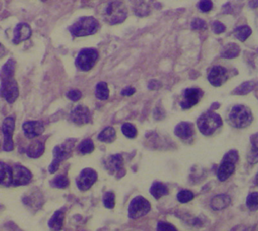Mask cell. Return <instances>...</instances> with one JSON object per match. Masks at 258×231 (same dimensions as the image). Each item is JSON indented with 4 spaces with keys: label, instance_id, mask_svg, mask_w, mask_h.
Instances as JSON below:
<instances>
[{
    "label": "cell",
    "instance_id": "obj_15",
    "mask_svg": "<svg viewBox=\"0 0 258 231\" xmlns=\"http://www.w3.org/2000/svg\"><path fill=\"white\" fill-rule=\"evenodd\" d=\"M22 129L24 132V135L27 138H34L36 136H39L44 131V126L41 121H26L22 125Z\"/></svg>",
    "mask_w": 258,
    "mask_h": 231
},
{
    "label": "cell",
    "instance_id": "obj_7",
    "mask_svg": "<svg viewBox=\"0 0 258 231\" xmlns=\"http://www.w3.org/2000/svg\"><path fill=\"white\" fill-rule=\"evenodd\" d=\"M71 142L72 140H69L68 142L61 145H57L53 148V160L48 167V171L50 174L55 172L58 169L60 162L70 156L73 147V144Z\"/></svg>",
    "mask_w": 258,
    "mask_h": 231
},
{
    "label": "cell",
    "instance_id": "obj_21",
    "mask_svg": "<svg viewBox=\"0 0 258 231\" xmlns=\"http://www.w3.org/2000/svg\"><path fill=\"white\" fill-rule=\"evenodd\" d=\"M12 171L11 166L0 161V185L4 187L11 186Z\"/></svg>",
    "mask_w": 258,
    "mask_h": 231
},
{
    "label": "cell",
    "instance_id": "obj_9",
    "mask_svg": "<svg viewBox=\"0 0 258 231\" xmlns=\"http://www.w3.org/2000/svg\"><path fill=\"white\" fill-rule=\"evenodd\" d=\"M97 178L98 175L93 168H84L76 179V184L79 190L87 191L96 183Z\"/></svg>",
    "mask_w": 258,
    "mask_h": 231
},
{
    "label": "cell",
    "instance_id": "obj_43",
    "mask_svg": "<svg viewBox=\"0 0 258 231\" xmlns=\"http://www.w3.org/2000/svg\"><path fill=\"white\" fill-rule=\"evenodd\" d=\"M159 86H160V83H159L158 81L154 80V81H151V82L149 83L148 88H149V89H151V90H153V89H157V88H159Z\"/></svg>",
    "mask_w": 258,
    "mask_h": 231
},
{
    "label": "cell",
    "instance_id": "obj_31",
    "mask_svg": "<svg viewBox=\"0 0 258 231\" xmlns=\"http://www.w3.org/2000/svg\"><path fill=\"white\" fill-rule=\"evenodd\" d=\"M246 205L252 211H256L258 209V193L257 192H253L248 195Z\"/></svg>",
    "mask_w": 258,
    "mask_h": 231
},
{
    "label": "cell",
    "instance_id": "obj_39",
    "mask_svg": "<svg viewBox=\"0 0 258 231\" xmlns=\"http://www.w3.org/2000/svg\"><path fill=\"white\" fill-rule=\"evenodd\" d=\"M223 158L227 159V160H230V161H233V162L236 163L238 161V159H239L238 152H237V150H230L228 153L225 154V156Z\"/></svg>",
    "mask_w": 258,
    "mask_h": 231
},
{
    "label": "cell",
    "instance_id": "obj_6",
    "mask_svg": "<svg viewBox=\"0 0 258 231\" xmlns=\"http://www.w3.org/2000/svg\"><path fill=\"white\" fill-rule=\"evenodd\" d=\"M99 53L94 48L82 49L76 59V66L81 71H90L98 61Z\"/></svg>",
    "mask_w": 258,
    "mask_h": 231
},
{
    "label": "cell",
    "instance_id": "obj_38",
    "mask_svg": "<svg viewBox=\"0 0 258 231\" xmlns=\"http://www.w3.org/2000/svg\"><path fill=\"white\" fill-rule=\"evenodd\" d=\"M67 97H68L70 100H72V101H78V100L81 99L82 93H81L79 90L74 89V90H71V91L68 92Z\"/></svg>",
    "mask_w": 258,
    "mask_h": 231
},
{
    "label": "cell",
    "instance_id": "obj_14",
    "mask_svg": "<svg viewBox=\"0 0 258 231\" xmlns=\"http://www.w3.org/2000/svg\"><path fill=\"white\" fill-rule=\"evenodd\" d=\"M71 120L77 125H83L91 121L90 110L82 105L76 107L71 113Z\"/></svg>",
    "mask_w": 258,
    "mask_h": 231
},
{
    "label": "cell",
    "instance_id": "obj_17",
    "mask_svg": "<svg viewBox=\"0 0 258 231\" xmlns=\"http://www.w3.org/2000/svg\"><path fill=\"white\" fill-rule=\"evenodd\" d=\"M234 171H235V162L223 158L217 170V177L221 182H224L228 178H230L234 174Z\"/></svg>",
    "mask_w": 258,
    "mask_h": 231
},
{
    "label": "cell",
    "instance_id": "obj_32",
    "mask_svg": "<svg viewBox=\"0 0 258 231\" xmlns=\"http://www.w3.org/2000/svg\"><path fill=\"white\" fill-rule=\"evenodd\" d=\"M103 204L108 209L115 207V194L113 192H107L103 196Z\"/></svg>",
    "mask_w": 258,
    "mask_h": 231
},
{
    "label": "cell",
    "instance_id": "obj_33",
    "mask_svg": "<svg viewBox=\"0 0 258 231\" xmlns=\"http://www.w3.org/2000/svg\"><path fill=\"white\" fill-rule=\"evenodd\" d=\"M121 129H122L123 134L129 138H134L137 134V130H136L135 126L132 125L131 123H124L122 125Z\"/></svg>",
    "mask_w": 258,
    "mask_h": 231
},
{
    "label": "cell",
    "instance_id": "obj_12",
    "mask_svg": "<svg viewBox=\"0 0 258 231\" xmlns=\"http://www.w3.org/2000/svg\"><path fill=\"white\" fill-rule=\"evenodd\" d=\"M203 96V92L198 88H188L183 91L180 101V107L182 109H189L199 103Z\"/></svg>",
    "mask_w": 258,
    "mask_h": 231
},
{
    "label": "cell",
    "instance_id": "obj_10",
    "mask_svg": "<svg viewBox=\"0 0 258 231\" xmlns=\"http://www.w3.org/2000/svg\"><path fill=\"white\" fill-rule=\"evenodd\" d=\"M15 128V121L13 117H6L2 123V132L4 134V142L3 149L5 151H11L14 147V143L12 140L13 131Z\"/></svg>",
    "mask_w": 258,
    "mask_h": 231
},
{
    "label": "cell",
    "instance_id": "obj_3",
    "mask_svg": "<svg viewBox=\"0 0 258 231\" xmlns=\"http://www.w3.org/2000/svg\"><path fill=\"white\" fill-rule=\"evenodd\" d=\"M127 16L126 6L121 1H111L104 9V20L110 24L121 23Z\"/></svg>",
    "mask_w": 258,
    "mask_h": 231
},
{
    "label": "cell",
    "instance_id": "obj_41",
    "mask_svg": "<svg viewBox=\"0 0 258 231\" xmlns=\"http://www.w3.org/2000/svg\"><path fill=\"white\" fill-rule=\"evenodd\" d=\"M225 29H226V27L222 22L215 21L213 23V30H214L215 33H222V32L225 31Z\"/></svg>",
    "mask_w": 258,
    "mask_h": 231
},
{
    "label": "cell",
    "instance_id": "obj_45",
    "mask_svg": "<svg viewBox=\"0 0 258 231\" xmlns=\"http://www.w3.org/2000/svg\"><path fill=\"white\" fill-rule=\"evenodd\" d=\"M42 1H45V0H42Z\"/></svg>",
    "mask_w": 258,
    "mask_h": 231
},
{
    "label": "cell",
    "instance_id": "obj_1",
    "mask_svg": "<svg viewBox=\"0 0 258 231\" xmlns=\"http://www.w3.org/2000/svg\"><path fill=\"white\" fill-rule=\"evenodd\" d=\"M14 70L15 62L10 59L5 63L0 72V95L10 104L13 103L19 95L18 85L14 79Z\"/></svg>",
    "mask_w": 258,
    "mask_h": 231
},
{
    "label": "cell",
    "instance_id": "obj_18",
    "mask_svg": "<svg viewBox=\"0 0 258 231\" xmlns=\"http://www.w3.org/2000/svg\"><path fill=\"white\" fill-rule=\"evenodd\" d=\"M123 157L120 154L111 155L106 160V167L111 174L121 171L123 169Z\"/></svg>",
    "mask_w": 258,
    "mask_h": 231
},
{
    "label": "cell",
    "instance_id": "obj_28",
    "mask_svg": "<svg viewBox=\"0 0 258 231\" xmlns=\"http://www.w3.org/2000/svg\"><path fill=\"white\" fill-rule=\"evenodd\" d=\"M78 150L82 154H88L91 153L94 150V143L91 139H85L83 140L78 147Z\"/></svg>",
    "mask_w": 258,
    "mask_h": 231
},
{
    "label": "cell",
    "instance_id": "obj_42",
    "mask_svg": "<svg viewBox=\"0 0 258 231\" xmlns=\"http://www.w3.org/2000/svg\"><path fill=\"white\" fill-rule=\"evenodd\" d=\"M134 93H135V89L132 88V87L125 88V89H123V91L121 92V94H122L123 96H131V95H133Z\"/></svg>",
    "mask_w": 258,
    "mask_h": 231
},
{
    "label": "cell",
    "instance_id": "obj_40",
    "mask_svg": "<svg viewBox=\"0 0 258 231\" xmlns=\"http://www.w3.org/2000/svg\"><path fill=\"white\" fill-rule=\"evenodd\" d=\"M191 28L192 29H205L206 28V22L200 18H196L191 22Z\"/></svg>",
    "mask_w": 258,
    "mask_h": 231
},
{
    "label": "cell",
    "instance_id": "obj_37",
    "mask_svg": "<svg viewBox=\"0 0 258 231\" xmlns=\"http://www.w3.org/2000/svg\"><path fill=\"white\" fill-rule=\"evenodd\" d=\"M157 230H158V231H169V230H171V231H176V228H175L173 225L169 224V223H166V222H158V224H157Z\"/></svg>",
    "mask_w": 258,
    "mask_h": 231
},
{
    "label": "cell",
    "instance_id": "obj_20",
    "mask_svg": "<svg viewBox=\"0 0 258 231\" xmlns=\"http://www.w3.org/2000/svg\"><path fill=\"white\" fill-rule=\"evenodd\" d=\"M174 133L177 137H179L182 140H186L189 139L192 134H194V129L190 123L187 122H181L179 123L175 129H174Z\"/></svg>",
    "mask_w": 258,
    "mask_h": 231
},
{
    "label": "cell",
    "instance_id": "obj_4",
    "mask_svg": "<svg viewBox=\"0 0 258 231\" xmlns=\"http://www.w3.org/2000/svg\"><path fill=\"white\" fill-rule=\"evenodd\" d=\"M252 120V112L245 105H235L230 111L229 121L236 128L247 127L251 124Z\"/></svg>",
    "mask_w": 258,
    "mask_h": 231
},
{
    "label": "cell",
    "instance_id": "obj_29",
    "mask_svg": "<svg viewBox=\"0 0 258 231\" xmlns=\"http://www.w3.org/2000/svg\"><path fill=\"white\" fill-rule=\"evenodd\" d=\"M252 30L249 26L247 25H244V26H240L238 27L236 30H235V34L237 36L238 39L242 40V41H245L251 34Z\"/></svg>",
    "mask_w": 258,
    "mask_h": 231
},
{
    "label": "cell",
    "instance_id": "obj_19",
    "mask_svg": "<svg viewBox=\"0 0 258 231\" xmlns=\"http://www.w3.org/2000/svg\"><path fill=\"white\" fill-rule=\"evenodd\" d=\"M231 203V198L226 194L215 196L211 200V208L215 211H220L227 208Z\"/></svg>",
    "mask_w": 258,
    "mask_h": 231
},
{
    "label": "cell",
    "instance_id": "obj_26",
    "mask_svg": "<svg viewBox=\"0 0 258 231\" xmlns=\"http://www.w3.org/2000/svg\"><path fill=\"white\" fill-rule=\"evenodd\" d=\"M150 194L155 198V199H159L165 195L168 194V190L166 188V186H164L163 184L159 183V182H154L150 188Z\"/></svg>",
    "mask_w": 258,
    "mask_h": 231
},
{
    "label": "cell",
    "instance_id": "obj_36",
    "mask_svg": "<svg viewBox=\"0 0 258 231\" xmlns=\"http://www.w3.org/2000/svg\"><path fill=\"white\" fill-rule=\"evenodd\" d=\"M212 7H213V3L211 0H201L199 2V8L203 12L210 11L212 9Z\"/></svg>",
    "mask_w": 258,
    "mask_h": 231
},
{
    "label": "cell",
    "instance_id": "obj_27",
    "mask_svg": "<svg viewBox=\"0 0 258 231\" xmlns=\"http://www.w3.org/2000/svg\"><path fill=\"white\" fill-rule=\"evenodd\" d=\"M95 95L99 100H107L109 97V89L108 85L105 82H100L96 86Z\"/></svg>",
    "mask_w": 258,
    "mask_h": 231
},
{
    "label": "cell",
    "instance_id": "obj_24",
    "mask_svg": "<svg viewBox=\"0 0 258 231\" xmlns=\"http://www.w3.org/2000/svg\"><path fill=\"white\" fill-rule=\"evenodd\" d=\"M240 53V47L236 43H228L222 50L221 55L226 59H233L238 56Z\"/></svg>",
    "mask_w": 258,
    "mask_h": 231
},
{
    "label": "cell",
    "instance_id": "obj_25",
    "mask_svg": "<svg viewBox=\"0 0 258 231\" xmlns=\"http://www.w3.org/2000/svg\"><path fill=\"white\" fill-rule=\"evenodd\" d=\"M116 138V131L113 127H106L104 128L98 135V139L102 142H113Z\"/></svg>",
    "mask_w": 258,
    "mask_h": 231
},
{
    "label": "cell",
    "instance_id": "obj_23",
    "mask_svg": "<svg viewBox=\"0 0 258 231\" xmlns=\"http://www.w3.org/2000/svg\"><path fill=\"white\" fill-rule=\"evenodd\" d=\"M63 220H64V213L61 210L56 211L50 220L48 221V226L52 230H60L63 225Z\"/></svg>",
    "mask_w": 258,
    "mask_h": 231
},
{
    "label": "cell",
    "instance_id": "obj_44",
    "mask_svg": "<svg viewBox=\"0 0 258 231\" xmlns=\"http://www.w3.org/2000/svg\"><path fill=\"white\" fill-rule=\"evenodd\" d=\"M5 53V47L0 43V57H2Z\"/></svg>",
    "mask_w": 258,
    "mask_h": 231
},
{
    "label": "cell",
    "instance_id": "obj_22",
    "mask_svg": "<svg viewBox=\"0 0 258 231\" xmlns=\"http://www.w3.org/2000/svg\"><path fill=\"white\" fill-rule=\"evenodd\" d=\"M43 151H44L43 143L38 141V140H35V141H33L32 143H30L28 145L26 153L31 158H37V157L42 155Z\"/></svg>",
    "mask_w": 258,
    "mask_h": 231
},
{
    "label": "cell",
    "instance_id": "obj_30",
    "mask_svg": "<svg viewBox=\"0 0 258 231\" xmlns=\"http://www.w3.org/2000/svg\"><path fill=\"white\" fill-rule=\"evenodd\" d=\"M51 186L54 188H58V189H64L69 186V180L66 176L63 175H59L57 177H55L51 182H50Z\"/></svg>",
    "mask_w": 258,
    "mask_h": 231
},
{
    "label": "cell",
    "instance_id": "obj_11",
    "mask_svg": "<svg viewBox=\"0 0 258 231\" xmlns=\"http://www.w3.org/2000/svg\"><path fill=\"white\" fill-rule=\"evenodd\" d=\"M12 171V182L11 186H22L30 182L32 175L30 170L20 164H15L11 167Z\"/></svg>",
    "mask_w": 258,
    "mask_h": 231
},
{
    "label": "cell",
    "instance_id": "obj_34",
    "mask_svg": "<svg viewBox=\"0 0 258 231\" xmlns=\"http://www.w3.org/2000/svg\"><path fill=\"white\" fill-rule=\"evenodd\" d=\"M194 199V194L189 190H181L177 194V200L180 203H187Z\"/></svg>",
    "mask_w": 258,
    "mask_h": 231
},
{
    "label": "cell",
    "instance_id": "obj_16",
    "mask_svg": "<svg viewBox=\"0 0 258 231\" xmlns=\"http://www.w3.org/2000/svg\"><path fill=\"white\" fill-rule=\"evenodd\" d=\"M31 35V28L27 23H19L14 28V35H13V42L15 44L20 43L28 39Z\"/></svg>",
    "mask_w": 258,
    "mask_h": 231
},
{
    "label": "cell",
    "instance_id": "obj_8",
    "mask_svg": "<svg viewBox=\"0 0 258 231\" xmlns=\"http://www.w3.org/2000/svg\"><path fill=\"white\" fill-rule=\"evenodd\" d=\"M149 211H150L149 202L145 198L141 196H137L130 202V205L128 208V216L131 219H137L146 215Z\"/></svg>",
    "mask_w": 258,
    "mask_h": 231
},
{
    "label": "cell",
    "instance_id": "obj_5",
    "mask_svg": "<svg viewBox=\"0 0 258 231\" xmlns=\"http://www.w3.org/2000/svg\"><path fill=\"white\" fill-rule=\"evenodd\" d=\"M197 124L203 134L211 135L222 125V118L217 113L209 111L199 117Z\"/></svg>",
    "mask_w": 258,
    "mask_h": 231
},
{
    "label": "cell",
    "instance_id": "obj_35",
    "mask_svg": "<svg viewBox=\"0 0 258 231\" xmlns=\"http://www.w3.org/2000/svg\"><path fill=\"white\" fill-rule=\"evenodd\" d=\"M254 86L255 84L253 82H246L237 88V90L235 91V94H247L253 90Z\"/></svg>",
    "mask_w": 258,
    "mask_h": 231
},
{
    "label": "cell",
    "instance_id": "obj_13",
    "mask_svg": "<svg viewBox=\"0 0 258 231\" xmlns=\"http://www.w3.org/2000/svg\"><path fill=\"white\" fill-rule=\"evenodd\" d=\"M227 78H228L227 70L221 66L213 67L208 74L209 82L215 87H219L223 85L227 81Z\"/></svg>",
    "mask_w": 258,
    "mask_h": 231
},
{
    "label": "cell",
    "instance_id": "obj_2",
    "mask_svg": "<svg viewBox=\"0 0 258 231\" xmlns=\"http://www.w3.org/2000/svg\"><path fill=\"white\" fill-rule=\"evenodd\" d=\"M99 27V22L92 16H85L79 18L70 26V31L74 36H86L94 34Z\"/></svg>",
    "mask_w": 258,
    "mask_h": 231
}]
</instances>
